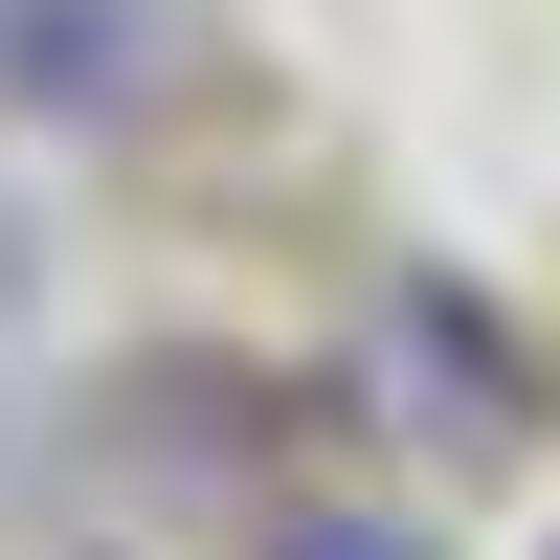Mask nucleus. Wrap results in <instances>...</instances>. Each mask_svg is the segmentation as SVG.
<instances>
[{
  "label": "nucleus",
  "instance_id": "1",
  "mask_svg": "<svg viewBox=\"0 0 560 560\" xmlns=\"http://www.w3.org/2000/svg\"><path fill=\"white\" fill-rule=\"evenodd\" d=\"M202 68V0H0V135H135Z\"/></svg>",
  "mask_w": 560,
  "mask_h": 560
},
{
  "label": "nucleus",
  "instance_id": "2",
  "mask_svg": "<svg viewBox=\"0 0 560 560\" xmlns=\"http://www.w3.org/2000/svg\"><path fill=\"white\" fill-rule=\"evenodd\" d=\"M269 560H427V516H382V493H292Z\"/></svg>",
  "mask_w": 560,
  "mask_h": 560
}]
</instances>
